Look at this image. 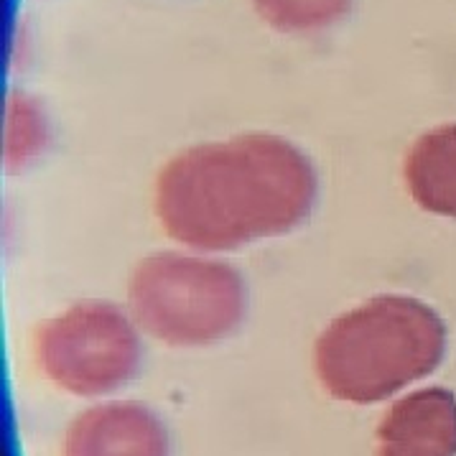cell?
<instances>
[{
    "label": "cell",
    "instance_id": "obj_1",
    "mask_svg": "<svg viewBox=\"0 0 456 456\" xmlns=\"http://www.w3.org/2000/svg\"><path fill=\"white\" fill-rule=\"evenodd\" d=\"M316 174L298 148L265 133L197 146L168 161L156 215L182 245L230 250L275 238L309 217Z\"/></svg>",
    "mask_w": 456,
    "mask_h": 456
},
{
    "label": "cell",
    "instance_id": "obj_2",
    "mask_svg": "<svg viewBox=\"0 0 456 456\" xmlns=\"http://www.w3.org/2000/svg\"><path fill=\"white\" fill-rule=\"evenodd\" d=\"M446 324L411 296H378L334 319L316 342V372L337 401L370 405L434 372Z\"/></svg>",
    "mask_w": 456,
    "mask_h": 456
},
{
    "label": "cell",
    "instance_id": "obj_3",
    "mask_svg": "<svg viewBox=\"0 0 456 456\" xmlns=\"http://www.w3.org/2000/svg\"><path fill=\"white\" fill-rule=\"evenodd\" d=\"M128 301L133 319L151 337L174 347H201L238 329L248 293L227 263L159 253L135 268Z\"/></svg>",
    "mask_w": 456,
    "mask_h": 456
},
{
    "label": "cell",
    "instance_id": "obj_4",
    "mask_svg": "<svg viewBox=\"0 0 456 456\" xmlns=\"http://www.w3.org/2000/svg\"><path fill=\"white\" fill-rule=\"evenodd\" d=\"M38 362L59 387L100 395L126 385L141 365V339L112 304H79L38 331Z\"/></svg>",
    "mask_w": 456,
    "mask_h": 456
},
{
    "label": "cell",
    "instance_id": "obj_5",
    "mask_svg": "<svg viewBox=\"0 0 456 456\" xmlns=\"http://www.w3.org/2000/svg\"><path fill=\"white\" fill-rule=\"evenodd\" d=\"M64 456H168V434L141 403H105L69 426Z\"/></svg>",
    "mask_w": 456,
    "mask_h": 456
},
{
    "label": "cell",
    "instance_id": "obj_6",
    "mask_svg": "<svg viewBox=\"0 0 456 456\" xmlns=\"http://www.w3.org/2000/svg\"><path fill=\"white\" fill-rule=\"evenodd\" d=\"M378 456H456V395L420 387L393 403L378 426Z\"/></svg>",
    "mask_w": 456,
    "mask_h": 456
},
{
    "label": "cell",
    "instance_id": "obj_7",
    "mask_svg": "<svg viewBox=\"0 0 456 456\" xmlns=\"http://www.w3.org/2000/svg\"><path fill=\"white\" fill-rule=\"evenodd\" d=\"M405 183L426 212L456 217V126L420 135L405 159Z\"/></svg>",
    "mask_w": 456,
    "mask_h": 456
},
{
    "label": "cell",
    "instance_id": "obj_8",
    "mask_svg": "<svg viewBox=\"0 0 456 456\" xmlns=\"http://www.w3.org/2000/svg\"><path fill=\"white\" fill-rule=\"evenodd\" d=\"M257 16L286 34L322 31L342 19L352 0H253Z\"/></svg>",
    "mask_w": 456,
    "mask_h": 456
},
{
    "label": "cell",
    "instance_id": "obj_9",
    "mask_svg": "<svg viewBox=\"0 0 456 456\" xmlns=\"http://www.w3.org/2000/svg\"><path fill=\"white\" fill-rule=\"evenodd\" d=\"M8 133H5V159L8 164H19V161H28V156H34L44 141V118L38 108L28 100V97H13L8 102Z\"/></svg>",
    "mask_w": 456,
    "mask_h": 456
}]
</instances>
